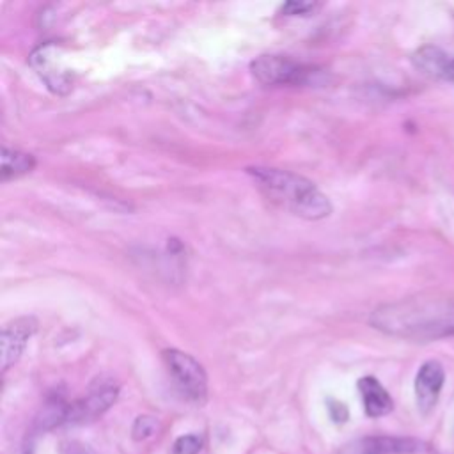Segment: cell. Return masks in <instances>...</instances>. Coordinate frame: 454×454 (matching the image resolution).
I'll return each mask as SVG.
<instances>
[{"mask_svg":"<svg viewBox=\"0 0 454 454\" xmlns=\"http://www.w3.org/2000/svg\"><path fill=\"white\" fill-rule=\"evenodd\" d=\"M25 454H32V447H30V449H25Z\"/></svg>","mask_w":454,"mask_h":454,"instance_id":"cell-19","label":"cell"},{"mask_svg":"<svg viewBox=\"0 0 454 454\" xmlns=\"http://www.w3.org/2000/svg\"><path fill=\"white\" fill-rule=\"evenodd\" d=\"M427 445L415 438L403 436H364L346 443L339 454H420Z\"/></svg>","mask_w":454,"mask_h":454,"instance_id":"cell-8","label":"cell"},{"mask_svg":"<svg viewBox=\"0 0 454 454\" xmlns=\"http://www.w3.org/2000/svg\"><path fill=\"white\" fill-rule=\"evenodd\" d=\"M449 62V55H445L436 46H424L413 53V64L426 74L443 78L445 67Z\"/></svg>","mask_w":454,"mask_h":454,"instance_id":"cell-12","label":"cell"},{"mask_svg":"<svg viewBox=\"0 0 454 454\" xmlns=\"http://www.w3.org/2000/svg\"><path fill=\"white\" fill-rule=\"evenodd\" d=\"M247 174L268 200L303 220L316 222L332 213L328 197L303 176L271 167H248Z\"/></svg>","mask_w":454,"mask_h":454,"instance_id":"cell-2","label":"cell"},{"mask_svg":"<svg viewBox=\"0 0 454 454\" xmlns=\"http://www.w3.org/2000/svg\"><path fill=\"white\" fill-rule=\"evenodd\" d=\"M28 64L39 74V78L46 83V87L55 94H66L71 90V73L62 66L60 60V46L55 43H44L37 46L30 57Z\"/></svg>","mask_w":454,"mask_h":454,"instance_id":"cell-5","label":"cell"},{"mask_svg":"<svg viewBox=\"0 0 454 454\" xmlns=\"http://www.w3.org/2000/svg\"><path fill=\"white\" fill-rule=\"evenodd\" d=\"M316 9H319V4L316 2H287L280 7V12L284 16H307Z\"/></svg>","mask_w":454,"mask_h":454,"instance_id":"cell-15","label":"cell"},{"mask_svg":"<svg viewBox=\"0 0 454 454\" xmlns=\"http://www.w3.org/2000/svg\"><path fill=\"white\" fill-rule=\"evenodd\" d=\"M328 410H330V417L333 422H346L348 420V408L344 406V403H339V401H330L328 404Z\"/></svg>","mask_w":454,"mask_h":454,"instance_id":"cell-17","label":"cell"},{"mask_svg":"<svg viewBox=\"0 0 454 454\" xmlns=\"http://www.w3.org/2000/svg\"><path fill=\"white\" fill-rule=\"evenodd\" d=\"M443 78H445V80L454 82V57H452V59H449L447 67H445V73H443Z\"/></svg>","mask_w":454,"mask_h":454,"instance_id":"cell-18","label":"cell"},{"mask_svg":"<svg viewBox=\"0 0 454 454\" xmlns=\"http://www.w3.org/2000/svg\"><path fill=\"white\" fill-rule=\"evenodd\" d=\"M254 78L262 85H301L317 71L286 55H261L250 64Z\"/></svg>","mask_w":454,"mask_h":454,"instance_id":"cell-4","label":"cell"},{"mask_svg":"<svg viewBox=\"0 0 454 454\" xmlns=\"http://www.w3.org/2000/svg\"><path fill=\"white\" fill-rule=\"evenodd\" d=\"M356 387H358L367 417L376 419V417H383L392 411V408H394L392 397L374 376L360 378Z\"/></svg>","mask_w":454,"mask_h":454,"instance_id":"cell-10","label":"cell"},{"mask_svg":"<svg viewBox=\"0 0 454 454\" xmlns=\"http://www.w3.org/2000/svg\"><path fill=\"white\" fill-rule=\"evenodd\" d=\"M443 380L445 372L440 362L427 360L420 365L415 376V399L422 413H429L434 408L440 390L443 387Z\"/></svg>","mask_w":454,"mask_h":454,"instance_id":"cell-9","label":"cell"},{"mask_svg":"<svg viewBox=\"0 0 454 454\" xmlns=\"http://www.w3.org/2000/svg\"><path fill=\"white\" fill-rule=\"evenodd\" d=\"M37 326L39 323L34 316H23V317L12 319L2 328V333H0L2 372H5L9 367H12L20 360L28 339L37 332Z\"/></svg>","mask_w":454,"mask_h":454,"instance_id":"cell-7","label":"cell"},{"mask_svg":"<svg viewBox=\"0 0 454 454\" xmlns=\"http://www.w3.org/2000/svg\"><path fill=\"white\" fill-rule=\"evenodd\" d=\"M202 438L199 434H183L174 442V454H199Z\"/></svg>","mask_w":454,"mask_h":454,"instance_id":"cell-14","label":"cell"},{"mask_svg":"<svg viewBox=\"0 0 454 454\" xmlns=\"http://www.w3.org/2000/svg\"><path fill=\"white\" fill-rule=\"evenodd\" d=\"M59 454H99L90 445L78 440H66L59 447Z\"/></svg>","mask_w":454,"mask_h":454,"instance_id":"cell-16","label":"cell"},{"mask_svg":"<svg viewBox=\"0 0 454 454\" xmlns=\"http://www.w3.org/2000/svg\"><path fill=\"white\" fill-rule=\"evenodd\" d=\"M158 429V420L151 415H140L135 419L133 422V427H131V436L133 440L137 442H142V440H147L149 436H153Z\"/></svg>","mask_w":454,"mask_h":454,"instance_id":"cell-13","label":"cell"},{"mask_svg":"<svg viewBox=\"0 0 454 454\" xmlns=\"http://www.w3.org/2000/svg\"><path fill=\"white\" fill-rule=\"evenodd\" d=\"M2 168H0V176L2 181H9V179H16L20 176H25L28 172L34 170L35 167V158L28 153H21L18 149H11L7 145H2Z\"/></svg>","mask_w":454,"mask_h":454,"instance_id":"cell-11","label":"cell"},{"mask_svg":"<svg viewBox=\"0 0 454 454\" xmlns=\"http://www.w3.org/2000/svg\"><path fill=\"white\" fill-rule=\"evenodd\" d=\"M369 323L394 337L434 340L454 335V298L438 293H420L399 301L380 305Z\"/></svg>","mask_w":454,"mask_h":454,"instance_id":"cell-1","label":"cell"},{"mask_svg":"<svg viewBox=\"0 0 454 454\" xmlns=\"http://www.w3.org/2000/svg\"><path fill=\"white\" fill-rule=\"evenodd\" d=\"M165 367L177 390L192 403L204 404L207 399V374L204 367L188 353L179 349H163Z\"/></svg>","mask_w":454,"mask_h":454,"instance_id":"cell-3","label":"cell"},{"mask_svg":"<svg viewBox=\"0 0 454 454\" xmlns=\"http://www.w3.org/2000/svg\"><path fill=\"white\" fill-rule=\"evenodd\" d=\"M119 395V387L114 381H99L87 392L85 397L69 403L67 422L83 424L101 417Z\"/></svg>","mask_w":454,"mask_h":454,"instance_id":"cell-6","label":"cell"}]
</instances>
